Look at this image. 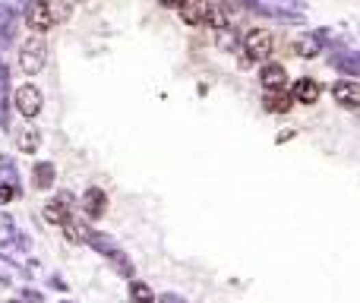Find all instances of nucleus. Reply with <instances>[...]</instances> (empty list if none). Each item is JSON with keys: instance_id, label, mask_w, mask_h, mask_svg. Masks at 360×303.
<instances>
[{"instance_id": "1", "label": "nucleus", "mask_w": 360, "mask_h": 303, "mask_svg": "<svg viewBox=\"0 0 360 303\" xmlns=\"http://www.w3.org/2000/svg\"><path fill=\"white\" fill-rule=\"evenodd\" d=\"M44 64H48V41L41 38V35H29L19 44V70L25 76H35L44 70Z\"/></svg>"}, {"instance_id": "2", "label": "nucleus", "mask_w": 360, "mask_h": 303, "mask_svg": "<svg viewBox=\"0 0 360 303\" xmlns=\"http://www.w3.org/2000/svg\"><path fill=\"white\" fill-rule=\"evenodd\" d=\"M10 101H13V107H16L25 120H35V117L41 114V107H44V92H41L35 82H23V85L13 92Z\"/></svg>"}, {"instance_id": "3", "label": "nucleus", "mask_w": 360, "mask_h": 303, "mask_svg": "<svg viewBox=\"0 0 360 303\" xmlns=\"http://www.w3.org/2000/svg\"><path fill=\"white\" fill-rule=\"evenodd\" d=\"M272 48H275V38H272L269 29H250V32L244 35V41H240V51L244 54H250V60H269L272 57Z\"/></svg>"}, {"instance_id": "4", "label": "nucleus", "mask_w": 360, "mask_h": 303, "mask_svg": "<svg viewBox=\"0 0 360 303\" xmlns=\"http://www.w3.org/2000/svg\"><path fill=\"white\" fill-rule=\"evenodd\" d=\"M25 19V29H29V35H44L54 29V16H51V10H48V0H32L29 7H25L23 13Z\"/></svg>"}, {"instance_id": "5", "label": "nucleus", "mask_w": 360, "mask_h": 303, "mask_svg": "<svg viewBox=\"0 0 360 303\" xmlns=\"http://www.w3.org/2000/svg\"><path fill=\"white\" fill-rule=\"evenodd\" d=\"M215 3H218V0H187V3L177 10V16L183 19V25H209Z\"/></svg>"}, {"instance_id": "6", "label": "nucleus", "mask_w": 360, "mask_h": 303, "mask_svg": "<svg viewBox=\"0 0 360 303\" xmlns=\"http://www.w3.org/2000/svg\"><path fill=\"white\" fill-rule=\"evenodd\" d=\"M332 98L344 111H360V82L357 79H338L332 85Z\"/></svg>"}, {"instance_id": "7", "label": "nucleus", "mask_w": 360, "mask_h": 303, "mask_svg": "<svg viewBox=\"0 0 360 303\" xmlns=\"http://www.w3.org/2000/svg\"><path fill=\"white\" fill-rule=\"evenodd\" d=\"M82 212H86V218H92V222H99V218H105L107 212V193L101 187H89L86 193H82Z\"/></svg>"}, {"instance_id": "8", "label": "nucleus", "mask_w": 360, "mask_h": 303, "mask_svg": "<svg viewBox=\"0 0 360 303\" xmlns=\"http://www.w3.org/2000/svg\"><path fill=\"white\" fill-rule=\"evenodd\" d=\"M70 205H73V196H70V193H60V196H54V199H48V202H44V222L48 224H64L66 218H70Z\"/></svg>"}, {"instance_id": "9", "label": "nucleus", "mask_w": 360, "mask_h": 303, "mask_svg": "<svg viewBox=\"0 0 360 303\" xmlns=\"http://www.w3.org/2000/svg\"><path fill=\"white\" fill-rule=\"evenodd\" d=\"M322 95V85L316 79H310V76H300V79L291 85V98H294V105H316Z\"/></svg>"}, {"instance_id": "10", "label": "nucleus", "mask_w": 360, "mask_h": 303, "mask_svg": "<svg viewBox=\"0 0 360 303\" xmlns=\"http://www.w3.org/2000/svg\"><path fill=\"white\" fill-rule=\"evenodd\" d=\"M25 253H29V240H25V237L0 240V259L13 263L16 269H29V259H25Z\"/></svg>"}, {"instance_id": "11", "label": "nucleus", "mask_w": 360, "mask_h": 303, "mask_svg": "<svg viewBox=\"0 0 360 303\" xmlns=\"http://www.w3.org/2000/svg\"><path fill=\"white\" fill-rule=\"evenodd\" d=\"M19 32V13L10 7L7 0H0V44H13Z\"/></svg>"}, {"instance_id": "12", "label": "nucleus", "mask_w": 360, "mask_h": 303, "mask_svg": "<svg viewBox=\"0 0 360 303\" xmlns=\"http://www.w3.org/2000/svg\"><path fill=\"white\" fill-rule=\"evenodd\" d=\"M291 48H294V54L300 60H313V57H320V51H326L322 48V41L316 38V32H300L294 41H291Z\"/></svg>"}, {"instance_id": "13", "label": "nucleus", "mask_w": 360, "mask_h": 303, "mask_svg": "<svg viewBox=\"0 0 360 303\" xmlns=\"http://www.w3.org/2000/svg\"><path fill=\"white\" fill-rule=\"evenodd\" d=\"M259 85H262L266 92L285 89V85H287V70H285V64H262V70H259Z\"/></svg>"}, {"instance_id": "14", "label": "nucleus", "mask_w": 360, "mask_h": 303, "mask_svg": "<svg viewBox=\"0 0 360 303\" xmlns=\"http://www.w3.org/2000/svg\"><path fill=\"white\" fill-rule=\"evenodd\" d=\"M262 107H266L269 114H287V111L294 107V98H291L287 89H272L262 95Z\"/></svg>"}, {"instance_id": "15", "label": "nucleus", "mask_w": 360, "mask_h": 303, "mask_svg": "<svg viewBox=\"0 0 360 303\" xmlns=\"http://www.w3.org/2000/svg\"><path fill=\"white\" fill-rule=\"evenodd\" d=\"M329 64L335 66L342 76H360V57H357V51H338V54H332V57H329Z\"/></svg>"}, {"instance_id": "16", "label": "nucleus", "mask_w": 360, "mask_h": 303, "mask_svg": "<svg viewBox=\"0 0 360 303\" xmlns=\"http://www.w3.org/2000/svg\"><path fill=\"white\" fill-rule=\"evenodd\" d=\"M54 181H57V168H54V161H35L32 187L35 189H51L54 187Z\"/></svg>"}, {"instance_id": "17", "label": "nucleus", "mask_w": 360, "mask_h": 303, "mask_svg": "<svg viewBox=\"0 0 360 303\" xmlns=\"http://www.w3.org/2000/svg\"><path fill=\"white\" fill-rule=\"evenodd\" d=\"M215 32V48L221 51V54H234V51H240V38L237 32H234V25H218V29H212Z\"/></svg>"}, {"instance_id": "18", "label": "nucleus", "mask_w": 360, "mask_h": 303, "mask_svg": "<svg viewBox=\"0 0 360 303\" xmlns=\"http://www.w3.org/2000/svg\"><path fill=\"white\" fill-rule=\"evenodd\" d=\"M16 148L23 152V155H35V152L41 148V133H38V127H25V130L19 133Z\"/></svg>"}, {"instance_id": "19", "label": "nucleus", "mask_w": 360, "mask_h": 303, "mask_svg": "<svg viewBox=\"0 0 360 303\" xmlns=\"http://www.w3.org/2000/svg\"><path fill=\"white\" fill-rule=\"evenodd\" d=\"M130 300L133 303H155V291H152L146 281L130 278Z\"/></svg>"}, {"instance_id": "20", "label": "nucleus", "mask_w": 360, "mask_h": 303, "mask_svg": "<svg viewBox=\"0 0 360 303\" xmlns=\"http://www.w3.org/2000/svg\"><path fill=\"white\" fill-rule=\"evenodd\" d=\"M0 177H3L7 183H16V187H19V171H16V161H13L10 155H0Z\"/></svg>"}, {"instance_id": "21", "label": "nucleus", "mask_w": 360, "mask_h": 303, "mask_svg": "<svg viewBox=\"0 0 360 303\" xmlns=\"http://www.w3.org/2000/svg\"><path fill=\"white\" fill-rule=\"evenodd\" d=\"M48 10H51V16H54V23H66L70 19V13H73V7L66 3V0H48Z\"/></svg>"}, {"instance_id": "22", "label": "nucleus", "mask_w": 360, "mask_h": 303, "mask_svg": "<svg viewBox=\"0 0 360 303\" xmlns=\"http://www.w3.org/2000/svg\"><path fill=\"white\" fill-rule=\"evenodd\" d=\"M19 196V187L16 183H7V181H0V205H7L13 202V199Z\"/></svg>"}, {"instance_id": "23", "label": "nucleus", "mask_w": 360, "mask_h": 303, "mask_svg": "<svg viewBox=\"0 0 360 303\" xmlns=\"http://www.w3.org/2000/svg\"><path fill=\"white\" fill-rule=\"evenodd\" d=\"M3 98H10V66L0 57V101Z\"/></svg>"}, {"instance_id": "24", "label": "nucleus", "mask_w": 360, "mask_h": 303, "mask_svg": "<svg viewBox=\"0 0 360 303\" xmlns=\"http://www.w3.org/2000/svg\"><path fill=\"white\" fill-rule=\"evenodd\" d=\"M60 228H64L66 240H73V243H82V230H79V224H76L73 218H66V222L60 224Z\"/></svg>"}, {"instance_id": "25", "label": "nucleus", "mask_w": 360, "mask_h": 303, "mask_svg": "<svg viewBox=\"0 0 360 303\" xmlns=\"http://www.w3.org/2000/svg\"><path fill=\"white\" fill-rule=\"evenodd\" d=\"M272 3L281 10H294V13H303V10H307V0H272Z\"/></svg>"}, {"instance_id": "26", "label": "nucleus", "mask_w": 360, "mask_h": 303, "mask_svg": "<svg viewBox=\"0 0 360 303\" xmlns=\"http://www.w3.org/2000/svg\"><path fill=\"white\" fill-rule=\"evenodd\" d=\"M158 303H190V300L183 294H174V291H168V294L158 297Z\"/></svg>"}, {"instance_id": "27", "label": "nucleus", "mask_w": 360, "mask_h": 303, "mask_svg": "<svg viewBox=\"0 0 360 303\" xmlns=\"http://www.w3.org/2000/svg\"><path fill=\"white\" fill-rule=\"evenodd\" d=\"M23 303H44V297H41L38 291H32V287H25V291H23Z\"/></svg>"}, {"instance_id": "28", "label": "nucleus", "mask_w": 360, "mask_h": 303, "mask_svg": "<svg viewBox=\"0 0 360 303\" xmlns=\"http://www.w3.org/2000/svg\"><path fill=\"white\" fill-rule=\"evenodd\" d=\"M48 285H51V287H54V291H70V285H66V281H64V278H60V275H54V278H51V281H48Z\"/></svg>"}, {"instance_id": "29", "label": "nucleus", "mask_w": 360, "mask_h": 303, "mask_svg": "<svg viewBox=\"0 0 360 303\" xmlns=\"http://www.w3.org/2000/svg\"><path fill=\"white\" fill-rule=\"evenodd\" d=\"M158 3H162L164 10H180L183 3H187V0H158Z\"/></svg>"}, {"instance_id": "30", "label": "nucleus", "mask_w": 360, "mask_h": 303, "mask_svg": "<svg viewBox=\"0 0 360 303\" xmlns=\"http://www.w3.org/2000/svg\"><path fill=\"white\" fill-rule=\"evenodd\" d=\"M0 285H13V275H10V272H3V269H0Z\"/></svg>"}, {"instance_id": "31", "label": "nucleus", "mask_w": 360, "mask_h": 303, "mask_svg": "<svg viewBox=\"0 0 360 303\" xmlns=\"http://www.w3.org/2000/svg\"><path fill=\"white\" fill-rule=\"evenodd\" d=\"M287 140H294V133H279L275 136V142H287Z\"/></svg>"}, {"instance_id": "32", "label": "nucleus", "mask_w": 360, "mask_h": 303, "mask_svg": "<svg viewBox=\"0 0 360 303\" xmlns=\"http://www.w3.org/2000/svg\"><path fill=\"white\" fill-rule=\"evenodd\" d=\"M7 303H23V300H7Z\"/></svg>"}, {"instance_id": "33", "label": "nucleus", "mask_w": 360, "mask_h": 303, "mask_svg": "<svg viewBox=\"0 0 360 303\" xmlns=\"http://www.w3.org/2000/svg\"><path fill=\"white\" fill-rule=\"evenodd\" d=\"M64 303H73V300H64Z\"/></svg>"}, {"instance_id": "34", "label": "nucleus", "mask_w": 360, "mask_h": 303, "mask_svg": "<svg viewBox=\"0 0 360 303\" xmlns=\"http://www.w3.org/2000/svg\"><path fill=\"white\" fill-rule=\"evenodd\" d=\"M357 57H360V51H357Z\"/></svg>"}]
</instances>
